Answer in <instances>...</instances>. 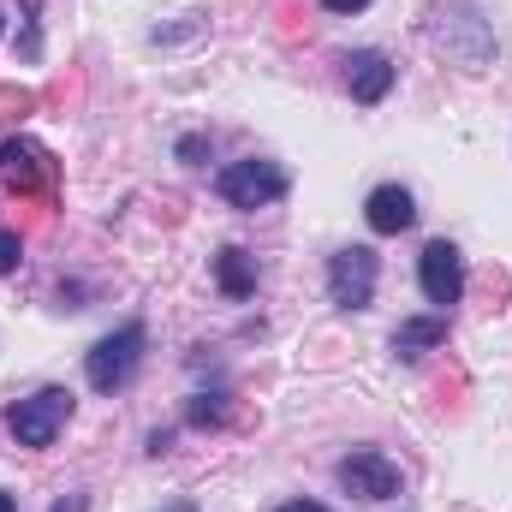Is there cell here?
<instances>
[{
    "mask_svg": "<svg viewBox=\"0 0 512 512\" xmlns=\"http://www.w3.org/2000/svg\"><path fill=\"white\" fill-rule=\"evenodd\" d=\"M0 512H18V501H12V495H6V489H0Z\"/></svg>",
    "mask_w": 512,
    "mask_h": 512,
    "instance_id": "cell-17",
    "label": "cell"
},
{
    "mask_svg": "<svg viewBox=\"0 0 512 512\" xmlns=\"http://www.w3.org/2000/svg\"><path fill=\"white\" fill-rule=\"evenodd\" d=\"M292 191V173L280 167V161H227L221 173H215V197L227 203V209H268V203H280Z\"/></svg>",
    "mask_w": 512,
    "mask_h": 512,
    "instance_id": "cell-1",
    "label": "cell"
},
{
    "mask_svg": "<svg viewBox=\"0 0 512 512\" xmlns=\"http://www.w3.org/2000/svg\"><path fill=\"white\" fill-rule=\"evenodd\" d=\"M376 280H382V262H376L370 245H346V251L328 256V298L340 310H370Z\"/></svg>",
    "mask_w": 512,
    "mask_h": 512,
    "instance_id": "cell-5",
    "label": "cell"
},
{
    "mask_svg": "<svg viewBox=\"0 0 512 512\" xmlns=\"http://www.w3.org/2000/svg\"><path fill=\"white\" fill-rule=\"evenodd\" d=\"M143 346H149L143 322H126V328H114L108 340H96V352L84 358L90 387H96V393H120V387L137 376V364H143Z\"/></svg>",
    "mask_w": 512,
    "mask_h": 512,
    "instance_id": "cell-3",
    "label": "cell"
},
{
    "mask_svg": "<svg viewBox=\"0 0 512 512\" xmlns=\"http://www.w3.org/2000/svg\"><path fill=\"white\" fill-rule=\"evenodd\" d=\"M0 30H6V12H0Z\"/></svg>",
    "mask_w": 512,
    "mask_h": 512,
    "instance_id": "cell-19",
    "label": "cell"
},
{
    "mask_svg": "<svg viewBox=\"0 0 512 512\" xmlns=\"http://www.w3.org/2000/svg\"><path fill=\"white\" fill-rule=\"evenodd\" d=\"M221 417H227V405H221V393H215V399L203 393V399L191 405V423H221Z\"/></svg>",
    "mask_w": 512,
    "mask_h": 512,
    "instance_id": "cell-13",
    "label": "cell"
},
{
    "mask_svg": "<svg viewBox=\"0 0 512 512\" xmlns=\"http://www.w3.org/2000/svg\"><path fill=\"white\" fill-rule=\"evenodd\" d=\"M364 221H370V233L393 239V233H405V227L417 221V203H411V191H405V185H376V191H370V203H364Z\"/></svg>",
    "mask_w": 512,
    "mask_h": 512,
    "instance_id": "cell-9",
    "label": "cell"
},
{
    "mask_svg": "<svg viewBox=\"0 0 512 512\" xmlns=\"http://www.w3.org/2000/svg\"><path fill=\"white\" fill-rule=\"evenodd\" d=\"M346 90H352V102L376 108L387 90H393V60H387V54H376V48L352 54V60H346Z\"/></svg>",
    "mask_w": 512,
    "mask_h": 512,
    "instance_id": "cell-8",
    "label": "cell"
},
{
    "mask_svg": "<svg viewBox=\"0 0 512 512\" xmlns=\"http://www.w3.org/2000/svg\"><path fill=\"white\" fill-rule=\"evenodd\" d=\"M441 340H447V316H411V322L393 328V352H399V358H423V352L441 346Z\"/></svg>",
    "mask_w": 512,
    "mask_h": 512,
    "instance_id": "cell-10",
    "label": "cell"
},
{
    "mask_svg": "<svg viewBox=\"0 0 512 512\" xmlns=\"http://www.w3.org/2000/svg\"><path fill=\"white\" fill-rule=\"evenodd\" d=\"M18 262H24V239L18 233H0V274H12Z\"/></svg>",
    "mask_w": 512,
    "mask_h": 512,
    "instance_id": "cell-12",
    "label": "cell"
},
{
    "mask_svg": "<svg viewBox=\"0 0 512 512\" xmlns=\"http://www.w3.org/2000/svg\"><path fill=\"white\" fill-rule=\"evenodd\" d=\"M322 6H328V12H364L370 0H322Z\"/></svg>",
    "mask_w": 512,
    "mask_h": 512,
    "instance_id": "cell-15",
    "label": "cell"
},
{
    "mask_svg": "<svg viewBox=\"0 0 512 512\" xmlns=\"http://www.w3.org/2000/svg\"><path fill=\"white\" fill-rule=\"evenodd\" d=\"M48 512H90V501H84V495H66V501H54Z\"/></svg>",
    "mask_w": 512,
    "mask_h": 512,
    "instance_id": "cell-14",
    "label": "cell"
},
{
    "mask_svg": "<svg viewBox=\"0 0 512 512\" xmlns=\"http://www.w3.org/2000/svg\"><path fill=\"white\" fill-rule=\"evenodd\" d=\"M60 179V161L36 143V137H6L0 143V185L18 197H48Z\"/></svg>",
    "mask_w": 512,
    "mask_h": 512,
    "instance_id": "cell-4",
    "label": "cell"
},
{
    "mask_svg": "<svg viewBox=\"0 0 512 512\" xmlns=\"http://www.w3.org/2000/svg\"><path fill=\"white\" fill-rule=\"evenodd\" d=\"M274 512H328L322 501H286V507H274Z\"/></svg>",
    "mask_w": 512,
    "mask_h": 512,
    "instance_id": "cell-16",
    "label": "cell"
},
{
    "mask_svg": "<svg viewBox=\"0 0 512 512\" xmlns=\"http://www.w3.org/2000/svg\"><path fill=\"white\" fill-rule=\"evenodd\" d=\"M161 512H197V507L191 501H173V507H161Z\"/></svg>",
    "mask_w": 512,
    "mask_h": 512,
    "instance_id": "cell-18",
    "label": "cell"
},
{
    "mask_svg": "<svg viewBox=\"0 0 512 512\" xmlns=\"http://www.w3.org/2000/svg\"><path fill=\"white\" fill-rule=\"evenodd\" d=\"M215 280H221L227 298H251L256 292V262L245 251H221L215 256Z\"/></svg>",
    "mask_w": 512,
    "mask_h": 512,
    "instance_id": "cell-11",
    "label": "cell"
},
{
    "mask_svg": "<svg viewBox=\"0 0 512 512\" xmlns=\"http://www.w3.org/2000/svg\"><path fill=\"white\" fill-rule=\"evenodd\" d=\"M72 417V393L66 387H36L30 399H12L6 405V429L18 447H54V435L66 429Z\"/></svg>",
    "mask_w": 512,
    "mask_h": 512,
    "instance_id": "cell-2",
    "label": "cell"
},
{
    "mask_svg": "<svg viewBox=\"0 0 512 512\" xmlns=\"http://www.w3.org/2000/svg\"><path fill=\"white\" fill-rule=\"evenodd\" d=\"M417 286H423V298L429 304H459L465 298V256L459 245H447V239H429L423 256H417Z\"/></svg>",
    "mask_w": 512,
    "mask_h": 512,
    "instance_id": "cell-6",
    "label": "cell"
},
{
    "mask_svg": "<svg viewBox=\"0 0 512 512\" xmlns=\"http://www.w3.org/2000/svg\"><path fill=\"white\" fill-rule=\"evenodd\" d=\"M340 489L358 495V501H393L399 495V465L376 447H358V453L340 459Z\"/></svg>",
    "mask_w": 512,
    "mask_h": 512,
    "instance_id": "cell-7",
    "label": "cell"
}]
</instances>
